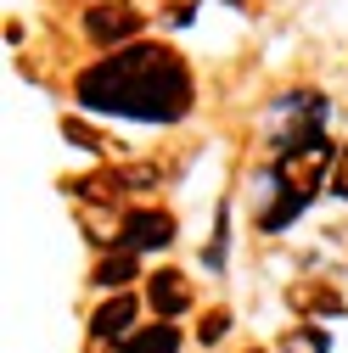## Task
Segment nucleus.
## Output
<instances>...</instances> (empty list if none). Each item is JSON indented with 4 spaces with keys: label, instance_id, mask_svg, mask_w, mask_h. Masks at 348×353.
<instances>
[{
    "label": "nucleus",
    "instance_id": "obj_1",
    "mask_svg": "<svg viewBox=\"0 0 348 353\" xmlns=\"http://www.w3.org/2000/svg\"><path fill=\"white\" fill-rule=\"evenodd\" d=\"M73 96L84 112H124L141 123H174L191 112V73L168 46L135 39L124 51H107L96 68L73 79Z\"/></svg>",
    "mask_w": 348,
    "mask_h": 353
},
{
    "label": "nucleus",
    "instance_id": "obj_2",
    "mask_svg": "<svg viewBox=\"0 0 348 353\" xmlns=\"http://www.w3.org/2000/svg\"><path fill=\"white\" fill-rule=\"evenodd\" d=\"M337 163V146L331 141H320V135H309V141H292L287 152H281V191H298V196H315V185H320V174Z\"/></svg>",
    "mask_w": 348,
    "mask_h": 353
},
{
    "label": "nucleus",
    "instance_id": "obj_3",
    "mask_svg": "<svg viewBox=\"0 0 348 353\" xmlns=\"http://www.w3.org/2000/svg\"><path fill=\"white\" fill-rule=\"evenodd\" d=\"M84 34H90L96 46H118V39L141 34V17L129 6H90V12H84Z\"/></svg>",
    "mask_w": 348,
    "mask_h": 353
},
{
    "label": "nucleus",
    "instance_id": "obj_4",
    "mask_svg": "<svg viewBox=\"0 0 348 353\" xmlns=\"http://www.w3.org/2000/svg\"><path fill=\"white\" fill-rule=\"evenodd\" d=\"M146 297H152V308H157V320H174V314H186V308H191V286H186L180 270H157V275L146 281Z\"/></svg>",
    "mask_w": 348,
    "mask_h": 353
},
{
    "label": "nucleus",
    "instance_id": "obj_5",
    "mask_svg": "<svg viewBox=\"0 0 348 353\" xmlns=\"http://www.w3.org/2000/svg\"><path fill=\"white\" fill-rule=\"evenodd\" d=\"M168 241H174V219L168 213H129L124 252H135V247H168Z\"/></svg>",
    "mask_w": 348,
    "mask_h": 353
},
{
    "label": "nucleus",
    "instance_id": "obj_6",
    "mask_svg": "<svg viewBox=\"0 0 348 353\" xmlns=\"http://www.w3.org/2000/svg\"><path fill=\"white\" fill-rule=\"evenodd\" d=\"M129 320H135V297L113 292V297L96 308V320H90V336H102V342H113V336H129Z\"/></svg>",
    "mask_w": 348,
    "mask_h": 353
},
{
    "label": "nucleus",
    "instance_id": "obj_7",
    "mask_svg": "<svg viewBox=\"0 0 348 353\" xmlns=\"http://www.w3.org/2000/svg\"><path fill=\"white\" fill-rule=\"evenodd\" d=\"M180 347V331H174L168 320H157V325H146V331H129L113 353H174Z\"/></svg>",
    "mask_w": 348,
    "mask_h": 353
},
{
    "label": "nucleus",
    "instance_id": "obj_8",
    "mask_svg": "<svg viewBox=\"0 0 348 353\" xmlns=\"http://www.w3.org/2000/svg\"><path fill=\"white\" fill-rule=\"evenodd\" d=\"M68 191L84 196V202H118L129 191V180H124V174H84V180H73Z\"/></svg>",
    "mask_w": 348,
    "mask_h": 353
},
{
    "label": "nucleus",
    "instance_id": "obj_9",
    "mask_svg": "<svg viewBox=\"0 0 348 353\" xmlns=\"http://www.w3.org/2000/svg\"><path fill=\"white\" fill-rule=\"evenodd\" d=\"M129 275H135V258H129V252H118V258H102V270H96V281H102V286H113V292H118Z\"/></svg>",
    "mask_w": 348,
    "mask_h": 353
},
{
    "label": "nucleus",
    "instance_id": "obj_10",
    "mask_svg": "<svg viewBox=\"0 0 348 353\" xmlns=\"http://www.w3.org/2000/svg\"><path fill=\"white\" fill-rule=\"evenodd\" d=\"M281 347H287V353H326V336H320V331H287Z\"/></svg>",
    "mask_w": 348,
    "mask_h": 353
},
{
    "label": "nucleus",
    "instance_id": "obj_11",
    "mask_svg": "<svg viewBox=\"0 0 348 353\" xmlns=\"http://www.w3.org/2000/svg\"><path fill=\"white\" fill-rule=\"evenodd\" d=\"M62 135H68L73 146H90V152L102 146V141H96V135H90V129H84V123H62Z\"/></svg>",
    "mask_w": 348,
    "mask_h": 353
},
{
    "label": "nucleus",
    "instance_id": "obj_12",
    "mask_svg": "<svg viewBox=\"0 0 348 353\" xmlns=\"http://www.w3.org/2000/svg\"><path fill=\"white\" fill-rule=\"evenodd\" d=\"M231 331V314H208V325H202V342H220Z\"/></svg>",
    "mask_w": 348,
    "mask_h": 353
},
{
    "label": "nucleus",
    "instance_id": "obj_13",
    "mask_svg": "<svg viewBox=\"0 0 348 353\" xmlns=\"http://www.w3.org/2000/svg\"><path fill=\"white\" fill-rule=\"evenodd\" d=\"M331 191H337V196H342V202H348V146H342V152H337V185H331Z\"/></svg>",
    "mask_w": 348,
    "mask_h": 353
},
{
    "label": "nucleus",
    "instance_id": "obj_14",
    "mask_svg": "<svg viewBox=\"0 0 348 353\" xmlns=\"http://www.w3.org/2000/svg\"><path fill=\"white\" fill-rule=\"evenodd\" d=\"M253 353H258V347H253Z\"/></svg>",
    "mask_w": 348,
    "mask_h": 353
}]
</instances>
